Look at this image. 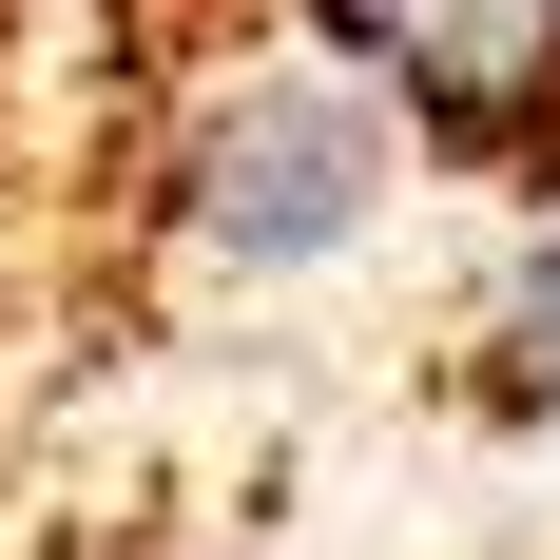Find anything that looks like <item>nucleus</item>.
I'll list each match as a JSON object with an SVG mask.
<instances>
[{"mask_svg": "<svg viewBox=\"0 0 560 560\" xmlns=\"http://www.w3.org/2000/svg\"><path fill=\"white\" fill-rule=\"evenodd\" d=\"M406 174H425V136L329 39H252V58L194 78V116H174V155H155V252L213 310H271V290H329L406 213Z\"/></svg>", "mask_w": 560, "mask_h": 560, "instance_id": "f257e3e1", "label": "nucleus"}, {"mask_svg": "<svg viewBox=\"0 0 560 560\" xmlns=\"http://www.w3.org/2000/svg\"><path fill=\"white\" fill-rule=\"evenodd\" d=\"M290 39H329L464 174H522L560 136V0H290Z\"/></svg>", "mask_w": 560, "mask_h": 560, "instance_id": "f03ea898", "label": "nucleus"}, {"mask_svg": "<svg viewBox=\"0 0 560 560\" xmlns=\"http://www.w3.org/2000/svg\"><path fill=\"white\" fill-rule=\"evenodd\" d=\"M483 387L522 406V445H560V136L503 174V271H483Z\"/></svg>", "mask_w": 560, "mask_h": 560, "instance_id": "7ed1b4c3", "label": "nucleus"}]
</instances>
